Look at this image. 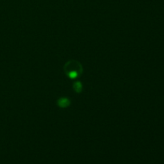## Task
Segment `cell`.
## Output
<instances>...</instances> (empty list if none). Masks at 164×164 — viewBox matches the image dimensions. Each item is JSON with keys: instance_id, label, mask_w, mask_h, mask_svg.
<instances>
[{"instance_id": "1", "label": "cell", "mask_w": 164, "mask_h": 164, "mask_svg": "<svg viewBox=\"0 0 164 164\" xmlns=\"http://www.w3.org/2000/svg\"><path fill=\"white\" fill-rule=\"evenodd\" d=\"M63 71L67 76L71 79H77L83 72V67L79 61L70 60L63 66Z\"/></svg>"}, {"instance_id": "3", "label": "cell", "mask_w": 164, "mask_h": 164, "mask_svg": "<svg viewBox=\"0 0 164 164\" xmlns=\"http://www.w3.org/2000/svg\"><path fill=\"white\" fill-rule=\"evenodd\" d=\"M83 83H82L81 82H79V81L74 82L73 89L77 94H79L82 92V91H83Z\"/></svg>"}, {"instance_id": "2", "label": "cell", "mask_w": 164, "mask_h": 164, "mask_svg": "<svg viewBox=\"0 0 164 164\" xmlns=\"http://www.w3.org/2000/svg\"><path fill=\"white\" fill-rule=\"evenodd\" d=\"M56 104H57V106L59 108H67L68 106H71V101L70 99H68L67 97H61L57 100Z\"/></svg>"}]
</instances>
